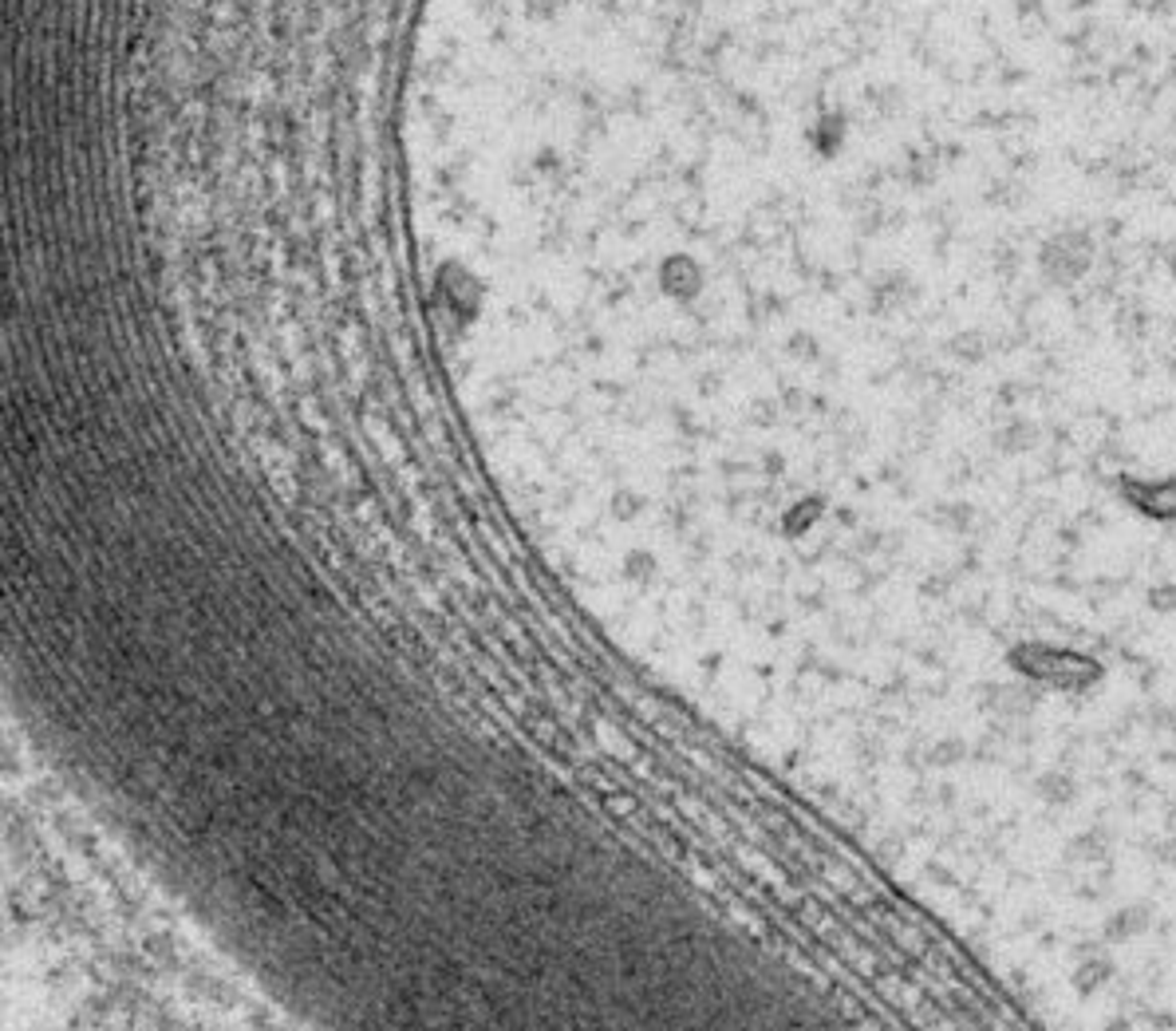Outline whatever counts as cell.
<instances>
[{
    "instance_id": "obj_4",
    "label": "cell",
    "mask_w": 1176,
    "mask_h": 1031,
    "mask_svg": "<svg viewBox=\"0 0 1176 1031\" xmlns=\"http://www.w3.org/2000/svg\"><path fill=\"white\" fill-rule=\"evenodd\" d=\"M983 707L999 720H1026L1035 711V692L1026 684H991Z\"/></svg>"
},
{
    "instance_id": "obj_11",
    "label": "cell",
    "mask_w": 1176,
    "mask_h": 1031,
    "mask_svg": "<svg viewBox=\"0 0 1176 1031\" xmlns=\"http://www.w3.org/2000/svg\"><path fill=\"white\" fill-rule=\"evenodd\" d=\"M1169 269L1176 273V245H1169Z\"/></svg>"
},
{
    "instance_id": "obj_1",
    "label": "cell",
    "mask_w": 1176,
    "mask_h": 1031,
    "mask_svg": "<svg viewBox=\"0 0 1176 1031\" xmlns=\"http://www.w3.org/2000/svg\"><path fill=\"white\" fill-rule=\"evenodd\" d=\"M1006 668L1015 672L1026 684L1050 687V692H1066V696H1082L1106 680V664L1093 653L1082 649H1062V644H1046V640H1019L1006 649Z\"/></svg>"
},
{
    "instance_id": "obj_2",
    "label": "cell",
    "mask_w": 1176,
    "mask_h": 1031,
    "mask_svg": "<svg viewBox=\"0 0 1176 1031\" xmlns=\"http://www.w3.org/2000/svg\"><path fill=\"white\" fill-rule=\"evenodd\" d=\"M1093 265V238L1082 229H1062L1042 245V273L1050 285H1078Z\"/></svg>"
},
{
    "instance_id": "obj_5",
    "label": "cell",
    "mask_w": 1176,
    "mask_h": 1031,
    "mask_svg": "<svg viewBox=\"0 0 1176 1031\" xmlns=\"http://www.w3.org/2000/svg\"><path fill=\"white\" fill-rule=\"evenodd\" d=\"M1149 921H1153L1149 905H1122V909H1113L1106 917V928H1102V937H1106L1109 945H1126V941H1137V937H1145Z\"/></svg>"
},
{
    "instance_id": "obj_9",
    "label": "cell",
    "mask_w": 1176,
    "mask_h": 1031,
    "mask_svg": "<svg viewBox=\"0 0 1176 1031\" xmlns=\"http://www.w3.org/2000/svg\"><path fill=\"white\" fill-rule=\"evenodd\" d=\"M1145 605H1149L1153 613H1160V617H1169V613H1176V585H1173V582L1153 585V589L1145 593Z\"/></svg>"
},
{
    "instance_id": "obj_3",
    "label": "cell",
    "mask_w": 1176,
    "mask_h": 1031,
    "mask_svg": "<svg viewBox=\"0 0 1176 1031\" xmlns=\"http://www.w3.org/2000/svg\"><path fill=\"white\" fill-rule=\"evenodd\" d=\"M1117 495L1133 514L1149 522H1176V475L1164 479H1141V475H1117Z\"/></svg>"
},
{
    "instance_id": "obj_6",
    "label": "cell",
    "mask_w": 1176,
    "mask_h": 1031,
    "mask_svg": "<svg viewBox=\"0 0 1176 1031\" xmlns=\"http://www.w3.org/2000/svg\"><path fill=\"white\" fill-rule=\"evenodd\" d=\"M1113 968H1117V964L1109 961L1106 952H1090V957L1078 961L1070 984H1074L1078 996H1093V992H1102L1109 980H1113Z\"/></svg>"
},
{
    "instance_id": "obj_7",
    "label": "cell",
    "mask_w": 1176,
    "mask_h": 1031,
    "mask_svg": "<svg viewBox=\"0 0 1176 1031\" xmlns=\"http://www.w3.org/2000/svg\"><path fill=\"white\" fill-rule=\"evenodd\" d=\"M1035 791H1039V798L1046 803V807H1070V803L1078 798V783L1062 771H1046L1039 778V787H1035Z\"/></svg>"
},
{
    "instance_id": "obj_8",
    "label": "cell",
    "mask_w": 1176,
    "mask_h": 1031,
    "mask_svg": "<svg viewBox=\"0 0 1176 1031\" xmlns=\"http://www.w3.org/2000/svg\"><path fill=\"white\" fill-rule=\"evenodd\" d=\"M1070 858H1082V861H1097L1109 854V842H1102V830H1086V834H1078L1074 842H1070V850H1066Z\"/></svg>"
},
{
    "instance_id": "obj_10",
    "label": "cell",
    "mask_w": 1176,
    "mask_h": 1031,
    "mask_svg": "<svg viewBox=\"0 0 1176 1031\" xmlns=\"http://www.w3.org/2000/svg\"><path fill=\"white\" fill-rule=\"evenodd\" d=\"M1030 439H1035V435H1030V427H1026V423H1015V427H1011V435H1006L1003 447L1006 451H1026V447H1030Z\"/></svg>"
}]
</instances>
